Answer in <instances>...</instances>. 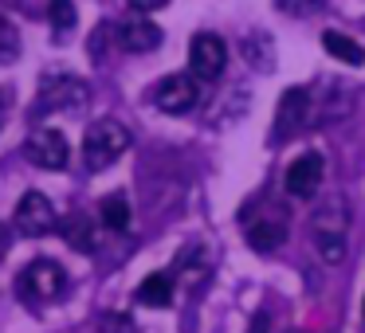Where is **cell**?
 Here are the masks:
<instances>
[{"instance_id":"10","label":"cell","mask_w":365,"mask_h":333,"mask_svg":"<svg viewBox=\"0 0 365 333\" xmlns=\"http://www.w3.org/2000/svg\"><path fill=\"white\" fill-rule=\"evenodd\" d=\"M224 67H228V48H224L220 36L212 32H197L189 43V71L197 75V79L205 83H216L224 75Z\"/></svg>"},{"instance_id":"13","label":"cell","mask_w":365,"mask_h":333,"mask_svg":"<svg viewBox=\"0 0 365 333\" xmlns=\"http://www.w3.org/2000/svg\"><path fill=\"white\" fill-rule=\"evenodd\" d=\"M59 231H63V239L75 247V251L83 255H95L98 251V220L87 212H71L67 220H59Z\"/></svg>"},{"instance_id":"20","label":"cell","mask_w":365,"mask_h":333,"mask_svg":"<svg viewBox=\"0 0 365 333\" xmlns=\"http://www.w3.org/2000/svg\"><path fill=\"white\" fill-rule=\"evenodd\" d=\"M98 329H103V333H134V325H130L126 317H103Z\"/></svg>"},{"instance_id":"8","label":"cell","mask_w":365,"mask_h":333,"mask_svg":"<svg viewBox=\"0 0 365 333\" xmlns=\"http://www.w3.org/2000/svg\"><path fill=\"white\" fill-rule=\"evenodd\" d=\"M24 153H28V161H32L36 169H48V173H63V169L71 165V145H67L63 130H56V126L32 130Z\"/></svg>"},{"instance_id":"11","label":"cell","mask_w":365,"mask_h":333,"mask_svg":"<svg viewBox=\"0 0 365 333\" xmlns=\"http://www.w3.org/2000/svg\"><path fill=\"white\" fill-rule=\"evenodd\" d=\"M114 40H118V48L130 51V56H145V51H153L161 43V28L153 24L145 12H138V16L122 20L118 32H114Z\"/></svg>"},{"instance_id":"9","label":"cell","mask_w":365,"mask_h":333,"mask_svg":"<svg viewBox=\"0 0 365 333\" xmlns=\"http://www.w3.org/2000/svg\"><path fill=\"white\" fill-rule=\"evenodd\" d=\"M322 181H326V157L318 149H307L302 157H294L291 165H287L283 189H287V196H294V200H310V196H318Z\"/></svg>"},{"instance_id":"24","label":"cell","mask_w":365,"mask_h":333,"mask_svg":"<svg viewBox=\"0 0 365 333\" xmlns=\"http://www.w3.org/2000/svg\"><path fill=\"white\" fill-rule=\"evenodd\" d=\"M9 243H12V231L4 228V223H0V259H4V255H9Z\"/></svg>"},{"instance_id":"5","label":"cell","mask_w":365,"mask_h":333,"mask_svg":"<svg viewBox=\"0 0 365 333\" xmlns=\"http://www.w3.org/2000/svg\"><path fill=\"white\" fill-rule=\"evenodd\" d=\"M314 122V95L307 87H287L275 106V130H271V145H287L299 130Z\"/></svg>"},{"instance_id":"2","label":"cell","mask_w":365,"mask_h":333,"mask_svg":"<svg viewBox=\"0 0 365 333\" xmlns=\"http://www.w3.org/2000/svg\"><path fill=\"white\" fill-rule=\"evenodd\" d=\"M67 290H71V278H67V270L59 267L56 259H32L16 275V294H20V302L32 306V310H43V306H51V302H63Z\"/></svg>"},{"instance_id":"15","label":"cell","mask_w":365,"mask_h":333,"mask_svg":"<svg viewBox=\"0 0 365 333\" xmlns=\"http://www.w3.org/2000/svg\"><path fill=\"white\" fill-rule=\"evenodd\" d=\"M322 48H326V56H334L346 67H365V43H357L346 32H322Z\"/></svg>"},{"instance_id":"14","label":"cell","mask_w":365,"mask_h":333,"mask_svg":"<svg viewBox=\"0 0 365 333\" xmlns=\"http://www.w3.org/2000/svg\"><path fill=\"white\" fill-rule=\"evenodd\" d=\"M138 306H150V310H165L173 306V275L169 270H153V275L142 278V286L134 290Z\"/></svg>"},{"instance_id":"3","label":"cell","mask_w":365,"mask_h":333,"mask_svg":"<svg viewBox=\"0 0 365 333\" xmlns=\"http://www.w3.org/2000/svg\"><path fill=\"white\" fill-rule=\"evenodd\" d=\"M126 149H130V130L118 118H98L87 130V137H83V169L87 173H103Z\"/></svg>"},{"instance_id":"17","label":"cell","mask_w":365,"mask_h":333,"mask_svg":"<svg viewBox=\"0 0 365 333\" xmlns=\"http://www.w3.org/2000/svg\"><path fill=\"white\" fill-rule=\"evenodd\" d=\"M48 20L56 36H67L75 28V4L71 0H48Z\"/></svg>"},{"instance_id":"21","label":"cell","mask_w":365,"mask_h":333,"mask_svg":"<svg viewBox=\"0 0 365 333\" xmlns=\"http://www.w3.org/2000/svg\"><path fill=\"white\" fill-rule=\"evenodd\" d=\"M247 333H271V314H267V310H259V314L252 317V329H247Z\"/></svg>"},{"instance_id":"4","label":"cell","mask_w":365,"mask_h":333,"mask_svg":"<svg viewBox=\"0 0 365 333\" xmlns=\"http://www.w3.org/2000/svg\"><path fill=\"white\" fill-rule=\"evenodd\" d=\"M153 106H158L161 114H189L200 106V98H205V79H197L192 71H177V75H165V79L158 83V87L150 90Z\"/></svg>"},{"instance_id":"25","label":"cell","mask_w":365,"mask_h":333,"mask_svg":"<svg viewBox=\"0 0 365 333\" xmlns=\"http://www.w3.org/2000/svg\"><path fill=\"white\" fill-rule=\"evenodd\" d=\"M361 322H365V302H361Z\"/></svg>"},{"instance_id":"6","label":"cell","mask_w":365,"mask_h":333,"mask_svg":"<svg viewBox=\"0 0 365 333\" xmlns=\"http://www.w3.org/2000/svg\"><path fill=\"white\" fill-rule=\"evenodd\" d=\"M87 98H91V87L83 79H75V75H43L40 95H36V110L40 114H48V110L51 114H59V110L75 114L87 106Z\"/></svg>"},{"instance_id":"22","label":"cell","mask_w":365,"mask_h":333,"mask_svg":"<svg viewBox=\"0 0 365 333\" xmlns=\"http://www.w3.org/2000/svg\"><path fill=\"white\" fill-rule=\"evenodd\" d=\"M169 0H130V9L134 12H158V9H165Z\"/></svg>"},{"instance_id":"12","label":"cell","mask_w":365,"mask_h":333,"mask_svg":"<svg viewBox=\"0 0 365 333\" xmlns=\"http://www.w3.org/2000/svg\"><path fill=\"white\" fill-rule=\"evenodd\" d=\"M244 239H247L252 251L271 255L275 247H283V239H287V220H279V216H255V220L244 223Z\"/></svg>"},{"instance_id":"1","label":"cell","mask_w":365,"mask_h":333,"mask_svg":"<svg viewBox=\"0 0 365 333\" xmlns=\"http://www.w3.org/2000/svg\"><path fill=\"white\" fill-rule=\"evenodd\" d=\"M310 236H314V251L322 263H341L349 251V200L341 192H330V196L318 204L314 220H310Z\"/></svg>"},{"instance_id":"16","label":"cell","mask_w":365,"mask_h":333,"mask_svg":"<svg viewBox=\"0 0 365 333\" xmlns=\"http://www.w3.org/2000/svg\"><path fill=\"white\" fill-rule=\"evenodd\" d=\"M98 220L110 231H126L130 228V200L126 192H110V196L98 200Z\"/></svg>"},{"instance_id":"23","label":"cell","mask_w":365,"mask_h":333,"mask_svg":"<svg viewBox=\"0 0 365 333\" xmlns=\"http://www.w3.org/2000/svg\"><path fill=\"white\" fill-rule=\"evenodd\" d=\"M9 106H12V98H9V90L0 87V130H4V118H9Z\"/></svg>"},{"instance_id":"18","label":"cell","mask_w":365,"mask_h":333,"mask_svg":"<svg viewBox=\"0 0 365 333\" xmlns=\"http://www.w3.org/2000/svg\"><path fill=\"white\" fill-rule=\"evenodd\" d=\"M16 56H20V32L12 28V20L0 12V67L16 63Z\"/></svg>"},{"instance_id":"19","label":"cell","mask_w":365,"mask_h":333,"mask_svg":"<svg viewBox=\"0 0 365 333\" xmlns=\"http://www.w3.org/2000/svg\"><path fill=\"white\" fill-rule=\"evenodd\" d=\"M275 9L283 16H318L326 9V0H275Z\"/></svg>"},{"instance_id":"7","label":"cell","mask_w":365,"mask_h":333,"mask_svg":"<svg viewBox=\"0 0 365 333\" xmlns=\"http://www.w3.org/2000/svg\"><path fill=\"white\" fill-rule=\"evenodd\" d=\"M12 228H16L24 239H43V236H51V231L59 228V212L43 192L32 189V192H24V196L16 200V208H12Z\"/></svg>"}]
</instances>
